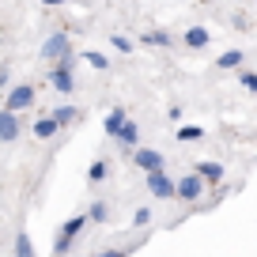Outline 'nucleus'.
Here are the masks:
<instances>
[{"label": "nucleus", "instance_id": "obj_1", "mask_svg": "<svg viewBox=\"0 0 257 257\" xmlns=\"http://www.w3.org/2000/svg\"><path fill=\"white\" fill-rule=\"evenodd\" d=\"M87 227V216H72V219H64L61 223V231H57V242H53V253L57 257H64L68 249H72V242L80 238V231Z\"/></svg>", "mask_w": 257, "mask_h": 257}, {"label": "nucleus", "instance_id": "obj_2", "mask_svg": "<svg viewBox=\"0 0 257 257\" xmlns=\"http://www.w3.org/2000/svg\"><path fill=\"white\" fill-rule=\"evenodd\" d=\"M148 193H152L155 201H170L174 197V178L167 170H148Z\"/></svg>", "mask_w": 257, "mask_h": 257}, {"label": "nucleus", "instance_id": "obj_3", "mask_svg": "<svg viewBox=\"0 0 257 257\" xmlns=\"http://www.w3.org/2000/svg\"><path fill=\"white\" fill-rule=\"evenodd\" d=\"M201 193H204V182L193 174V170H189V174H182V178L174 182V197H178V201H185V204H193Z\"/></svg>", "mask_w": 257, "mask_h": 257}, {"label": "nucleus", "instance_id": "obj_4", "mask_svg": "<svg viewBox=\"0 0 257 257\" xmlns=\"http://www.w3.org/2000/svg\"><path fill=\"white\" fill-rule=\"evenodd\" d=\"M64 53H72V38L64 31H57V34H49L46 42H42V57H46L49 64L57 61V57H64Z\"/></svg>", "mask_w": 257, "mask_h": 257}, {"label": "nucleus", "instance_id": "obj_5", "mask_svg": "<svg viewBox=\"0 0 257 257\" xmlns=\"http://www.w3.org/2000/svg\"><path fill=\"white\" fill-rule=\"evenodd\" d=\"M34 106V87L31 83H16V87L8 91V102H4V110L19 113V110H31Z\"/></svg>", "mask_w": 257, "mask_h": 257}, {"label": "nucleus", "instance_id": "obj_6", "mask_svg": "<svg viewBox=\"0 0 257 257\" xmlns=\"http://www.w3.org/2000/svg\"><path fill=\"white\" fill-rule=\"evenodd\" d=\"M133 163H137V170H163V155L155 152V148H137L133 152Z\"/></svg>", "mask_w": 257, "mask_h": 257}, {"label": "nucleus", "instance_id": "obj_7", "mask_svg": "<svg viewBox=\"0 0 257 257\" xmlns=\"http://www.w3.org/2000/svg\"><path fill=\"white\" fill-rule=\"evenodd\" d=\"M49 83H53L61 95H72V91H76V76H72V68H61V64H53V72H49Z\"/></svg>", "mask_w": 257, "mask_h": 257}, {"label": "nucleus", "instance_id": "obj_8", "mask_svg": "<svg viewBox=\"0 0 257 257\" xmlns=\"http://www.w3.org/2000/svg\"><path fill=\"white\" fill-rule=\"evenodd\" d=\"M193 174L201 178L204 185H219V182H223V167H219L216 159H204V163H197V170H193Z\"/></svg>", "mask_w": 257, "mask_h": 257}, {"label": "nucleus", "instance_id": "obj_9", "mask_svg": "<svg viewBox=\"0 0 257 257\" xmlns=\"http://www.w3.org/2000/svg\"><path fill=\"white\" fill-rule=\"evenodd\" d=\"M19 137V113L0 110V144H12Z\"/></svg>", "mask_w": 257, "mask_h": 257}, {"label": "nucleus", "instance_id": "obj_10", "mask_svg": "<svg viewBox=\"0 0 257 257\" xmlns=\"http://www.w3.org/2000/svg\"><path fill=\"white\" fill-rule=\"evenodd\" d=\"M113 140H117V144H125V148H137V140H140V128H137V121H121V128L117 133H113Z\"/></svg>", "mask_w": 257, "mask_h": 257}, {"label": "nucleus", "instance_id": "obj_11", "mask_svg": "<svg viewBox=\"0 0 257 257\" xmlns=\"http://www.w3.org/2000/svg\"><path fill=\"white\" fill-rule=\"evenodd\" d=\"M34 137H38V140H49V137H57V121L49 117V113H42V117L34 121Z\"/></svg>", "mask_w": 257, "mask_h": 257}, {"label": "nucleus", "instance_id": "obj_12", "mask_svg": "<svg viewBox=\"0 0 257 257\" xmlns=\"http://www.w3.org/2000/svg\"><path fill=\"white\" fill-rule=\"evenodd\" d=\"M185 46L189 49H204L208 46V31H204V27H189V31H185Z\"/></svg>", "mask_w": 257, "mask_h": 257}, {"label": "nucleus", "instance_id": "obj_13", "mask_svg": "<svg viewBox=\"0 0 257 257\" xmlns=\"http://www.w3.org/2000/svg\"><path fill=\"white\" fill-rule=\"evenodd\" d=\"M49 117L57 121V128H64L76 121V106H57V110H49Z\"/></svg>", "mask_w": 257, "mask_h": 257}, {"label": "nucleus", "instance_id": "obj_14", "mask_svg": "<svg viewBox=\"0 0 257 257\" xmlns=\"http://www.w3.org/2000/svg\"><path fill=\"white\" fill-rule=\"evenodd\" d=\"M246 61V53H242V49H227V53H219V68H238V64Z\"/></svg>", "mask_w": 257, "mask_h": 257}, {"label": "nucleus", "instance_id": "obj_15", "mask_svg": "<svg viewBox=\"0 0 257 257\" xmlns=\"http://www.w3.org/2000/svg\"><path fill=\"white\" fill-rule=\"evenodd\" d=\"M16 257H34V242H31V234H27V231L16 234Z\"/></svg>", "mask_w": 257, "mask_h": 257}, {"label": "nucleus", "instance_id": "obj_16", "mask_svg": "<svg viewBox=\"0 0 257 257\" xmlns=\"http://www.w3.org/2000/svg\"><path fill=\"white\" fill-rule=\"evenodd\" d=\"M125 117H128V113L121 110V106H117V110H110V113H106V137H113V133L121 128V121H125Z\"/></svg>", "mask_w": 257, "mask_h": 257}, {"label": "nucleus", "instance_id": "obj_17", "mask_svg": "<svg viewBox=\"0 0 257 257\" xmlns=\"http://www.w3.org/2000/svg\"><path fill=\"white\" fill-rule=\"evenodd\" d=\"M83 61H87L95 72H110V61H106L102 53H95V49H87V53H83Z\"/></svg>", "mask_w": 257, "mask_h": 257}, {"label": "nucleus", "instance_id": "obj_18", "mask_svg": "<svg viewBox=\"0 0 257 257\" xmlns=\"http://www.w3.org/2000/svg\"><path fill=\"white\" fill-rule=\"evenodd\" d=\"M178 140H204V128L201 125H182L178 128Z\"/></svg>", "mask_w": 257, "mask_h": 257}, {"label": "nucleus", "instance_id": "obj_19", "mask_svg": "<svg viewBox=\"0 0 257 257\" xmlns=\"http://www.w3.org/2000/svg\"><path fill=\"white\" fill-rule=\"evenodd\" d=\"M106 174H110V167H106V159H95V163H91V170H87V178H91V182H102Z\"/></svg>", "mask_w": 257, "mask_h": 257}, {"label": "nucleus", "instance_id": "obj_20", "mask_svg": "<svg viewBox=\"0 0 257 257\" xmlns=\"http://www.w3.org/2000/svg\"><path fill=\"white\" fill-rule=\"evenodd\" d=\"M144 42H148V46H167V49H170V34H167V31H148Z\"/></svg>", "mask_w": 257, "mask_h": 257}, {"label": "nucleus", "instance_id": "obj_21", "mask_svg": "<svg viewBox=\"0 0 257 257\" xmlns=\"http://www.w3.org/2000/svg\"><path fill=\"white\" fill-rule=\"evenodd\" d=\"M87 219H95V223H106V201H95V204H91Z\"/></svg>", "mask_w": 257, "mask_h": 257}, {"label": "nucleus", "instance_id": "obj_22", "mask_svg": "<svg viewBox=\"0 0 257 257\" xmlns=\"http://www.w3.org/2000/svg\"><path fill=\"white\" fill-rule=\"evenodd\" d=\"M238 83H242V87H246V91H257V72H249V68H242V72H238Z\"/></svg>", "mask_w": 257, "mask_h": 257}, {"label": "nucleus", "instance_id": "obj_23", "mask_svg": "<svg viewBox=\"0 0 257 257\" xmlns=\"http://www.w3.org/2000/svg\"><path fill=\"white\" fill-rule=\"evenodd\" d=\"M110 42H113V49H121V53H133V42H128L125 34H113Z\"/></svg>", "mask_w": 257, "mask_h": 257}, {"label": "nucleus", "instance_id": "obj_24", "mask_svg": "<svg viewBox=\"0 0 257 257\" xmlns=\"http://www.w3.org/2000/svg\"><path fill=\"white\" fill-rule=\"evenodd\" d=\"M148 219H152V212H148V208H137V216H133V223H137V227H144Z\"/></svg>", "mask_w": 257, "mask_h": 257}, {"label": "nucleus", "instance_id": "obj_25", "mask_svg": "<svg viewBox=\"0 0 257 257\" xmlns=\"http://www.w3.org/2000/svg\"><path fill=\"white\" fill-rule=\"evenodd\" d=\"M95 257H125V249H106V253H95Z\"/></svg>", "mask_w": 257, "mask_h": 257}, {"label": "nucleus", "instance_id": "obj_26", "mask_svg": "<svg viewBox=\"0 0 257 257\" xmlns=\"http://www.w3.org/2000/svg\"><path fill=\"white\" fill-rule=\"evenodd\" d=\"M57 4H64V0H46V8H57Z\"/></svg>", "mask_w": 257, "mask_h": 257}]
</instances>
